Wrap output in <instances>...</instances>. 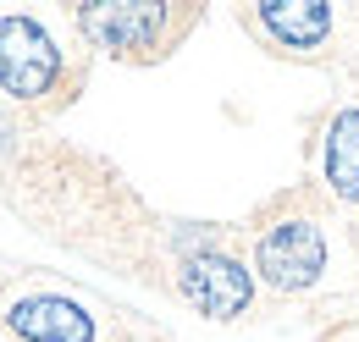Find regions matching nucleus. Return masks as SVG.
<instances>
[{
    "instance_id": "nucleus-4",
    "label": "nucleus",
    "mask_w": 359,
    "mask_h": 342,
    "mask_svg": "<svg viewBox=\"0 0 359 342\" xmlns=\"http://www.w3.org/2000/svg\"><path fill=\"white\" fill-rule=\"evenodd\" d=\"M255 271L282 293H304L326 271V238L315 221H276L255 243Z\"/></svg>"
},
{
    "instance_id": "nucleus-1",
    "label": "nucleus",
    "mask_w": 359,
    "mask_h": 342,
    "mask_svg": "<svg viewBox=\"0 0 359 342\" xmlns=\"http://www.w3.org/2000/svg\"><path fill=\"white\" fill-rule=\"evenodd\" d=\"M194 11L182 6H149V0H83L78 6V34L122 61H149L166 55V44L182 39Z\"/></svg>"
},
{
    "instance_id": "nucleus-2",
    "label": "nucleus",
    "mask_w": 359,
    "mask_h": 342,
    "mask_svg": "<svg viewBox=\"0 0 359 342\" xmlns=\"http://www.w3.org/2000/svg\"><path fill=\"white\" fill-rule=\"evenodd\" d=\"M67 83L61 44L39 17H0V94L17 105H55Z\"/></svg>"
},
{
    "instance_id": "nucleus-7",
    "label": "nucleus",
    "mask_w": 359,
    "mask_h": 342,
    "mask_svg": "<svg viewBox=\"0 0 359 342\" xmlns=\"http://www.w3.org/2000/svg\"><path fill=\"white\" fill-rule=\"evenodd\" d=\"M320 177L332 188V199L359 205V105H343L326 122V144H320Z\"/></svg>"
},
{
    "instance_id": "nucleus-6",
    "label": "nucleus",
    "mask_w": 359,
    "mask_h": 342,
    "mask_svg": "<svg viewBox=\"0 0 359 342\" xmlns=\"http://www.w3.org/2000/svg\"><path fill=\"white\" fill-rule=\"evenodd\" d=\"M6 326L22 342H100V320L67 293H34L6 309Z\"/></svg>"
},
{
    "instance_id": "nucleus-8",
    "label": "nucleus",
    "mask_w": 359,
    "mask_h": 342,
    "mask_svg": "<svg viewBox=\"0 0 359 342\" xmlns=\"http://www.w3.org/2000/svg\"><path fill=\"white\" fill-rule=\"evenodd\" d=\"M0 138H6V122H0Z\"/></svg>"
},
{
    "instance_id": "nucleus-5",
    "label": "nucleus",
    "mask_w": 359,
    "mask_h": 342,
    "mask_svg": "<svg viewBox=\"0 0 359 342\" xmlns=\"http://www.w3.org/2000/svg\"><path fill=\"white\" fill-rule=\"evenodd\" d=\"M177 293L210 320H238L255 299V282H249V271L238 259L199 249V254H188L177 265Z\"/></svg>"
},
{
    "instance_id": "nucleus-3",
    "label": "nucleus",
    "mask_w": 359,
    "mask_h": 342,
    "mask_svg": "<svg viewBox=\"0 0 359 342\" xmlns=\"http://www.w3.org/2000/svg\"><path fill=\"white\" fill-rule=\"evenodd\" d=\"M348 22H354V11H337L326 0H260L249 11V28L266 34L282 55H299V61H320L343 39Z\"/></svg>"
}]
</instances>
